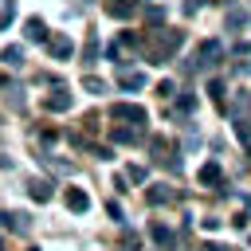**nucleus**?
<instances>
[{"mask_svg":"<svg viewBox=\"0 0 251 251\" xmlns=\"http://www.w3.org/2000/svg\"><path fill=\"white\" fill-rule=\"evenodd\" d=\"M184 43V31H173V27H153L145 39H141V55H145V63H153V67H161V63H169L173 55H176V47Z\"/></svg>","mask_w":251,"mask_h":251,"instance_id":"nucleus-1","label":"nucleus"},{"mask_svg":"<svg viewBox=\"0 0 251 251\" xmlns=\"http://www.w3.org/2000/svg\"><path fill=\"white\" fill-rule=\"evenodd\" d=\"M220 59H224V43H220V39H204V43L196 47V55L184 63V75H196V71H212Z\"/></svg>","mask_w":251,"mask_h":251,"instance_id":"nucleus-2","label":"nucleus"},{"mask_svg":"<svg viewBox=\"0 0 251 251\" xmlns=\"http://www.w3.org/2000/svg\"><path fill=\"white\" fill-rule=\"evenodd\" d=\"M110 118H114V122H122V126H145V122H149V110H145V106H137V102H114Z\"/></svg>","mask_w":251,"mask_h":251,"instance_id":"nucleus-3","label":"nucleus"},{"mask_svg":"<svg viewBox=\"0 0 251 251\" xmlns=\"http://www.w3.org/2000/svg\"><path fill=\"white\" fill-rule=\"evenodd\" d=\"M180 153L161 137V133H153L149 137V161H157V165H165V169H180V161H176Z\"/></svg>","mask_w":251,"mask_h":251,"instance_id":"nucleus-4","label":"nucleus"},{"mask_svg":"<svg viewBox=\"0 0 251 251\" xmlns=\"http://www.w3.org/2000/svg\"><path fill=\"white\" fill-rule=\"evenodd\" d=\"M145 200H149L153 208H161V204H173L176 192H173V184H149V188H145Z\"/></svg>","mask_w":251,"mask_h":251,"instance_id":"nucleus-5","label":"nucleus"},{"mask_svg":"<svg viewBox=\"0 0 251 251\" xmlns=\"http://www.w3.org/2000/svg\"><path fill=\"white\" fill-rule=\"evenodd\" d=\"M118 86H122V90H141V86H145V75H137V71H129L126 63H118Z\"/></svg>","mask_w":251,"mask_h":251,"instance_id":"nucleus-6","label":"nucleus"},{"mask_svg":"<svg viewBox=\"0 0 251 251\" xmlns=\"http://www.w3.org/2000/svg\"><path fill=\"white\" fill-rule=\"evenodd\" d=\"M63 204H67V212H86V208H90V196H86L82 188H67V192H63Z\"/></svg>","mask_w":251,"mask_h":251,"instance_id":"nucleus-7","label":"nucleus"},{"mask_svg":"<svg viewBox=\"0 0 251 251\" xmlns=\"http://www.w3.org/2000/svg\"><path fill=\"white\" fill-rule=\"evenodd\" d=\"M110 137H114L118 145H137L145 133H141V129H133V126H114V129H110Z\"/></svg>","mask_w":251,"mask_h":251,"instance_id":"nucleus-8","label":"nucleus"},{"mask_svg":"<svg viewBox=\"0 0 251 251\" xmlns=\"http://www.w3.org/2000/svg\"><path fill=\"white\" fill-rule=\"evenodd\" d=\"M106 12H110L114 20H129V16L137 12V0H106Z\"/></svg>","mask_w":251,"mask_h":251,"instance_id":"nucleus-9","label":"nucleus"},{"mask_svg":"<svg viewBox=\"0 0 251 251\" xmlns=\"http://www.w3.org/2000/svg\"><path fill=\"white\" fill-rule=\"evenodd\" d=\"M47 51H51L55 59H71V55H75V43H71L67 35H55V39H47Z\"/></svg>","mask_w":251,"mask_h":251,"instance_id":"nucleus-10","label":"nucleus"},{"mask_svg":"<svg viewBox=\"0 0 251 251\" xmlns=\"http://www.w3.org/2000/svg\"><path fill=\"white\" fill-rule=\"evenodd\" d=\"M27 196H31L35 204H47V200H51V184H47L43 176H35V180H27Z\"/></svg>","mask_w":251,"mask_h":251,"instance_id":"nucleus-11","label":"nucleus"},{"mask_svg":"<svg viewBox=\"0 0 251 251\" xmlns=\"http://www.w3.org/2000/svg\"><path fill=\"white\" fill-rule=\"evenodd\" d=\"M4 227L16 231V235H24V231L31 227V216H24V212H4Z\"/></svg>","mask_w":251,"mask_h":251,"instance_id":"nucleus-12","label":"nucleus"},{"mask_svg":"<svg viewBox=\"0 0 251 251\" xmlns=\"http://www.w3.org/2000/svg\"><path fill=\"white\" fill-rule=\"evenodd\" d=\"M43 106H47L51 114H63V110H71V94H67L63 86H59V90H55V94H51V98H47Z\"/></svg>","mask_w":251,"mask_h":251,"instance_id":"nucleus-13","label":"nucleus"},{"mask_svg":"<svg viewBox=\"0 0 251 251\" xmlns=\"http://www.w3.org/2000/svg\"><path fill=\"white\" fill-rule=\"evenodd\" d=\"M200 184H224V169H220L216 161H208V165L200 169Z\"/></svg>","mask_w":251,"mask_h":251,"instance_id":"nucleus-14","label":"nucleus"},{"mask_svg":"<svg viewBox=\"0 0 251 251\" xmlns=\"http://www.w3.org/2000/svg\"><path fill=\"white\" fill-rule=\"evenodd\" d=\"M0 59L16 71V67H24V47H20V43H12V47H4V51H0Z\"/></svg>","mask_w":251,"mask_h":251,"instance_id":"nucleus-15","label":"nucleus"},{"mask_svg":"<svg viewBox=\"0 0 251 251\" xmlns=\"http://www.w3.org/2000/svg\"><path fill=\"white\" fill-rule=\"evenodd\" d=\"M149 235H153V243H157V247H165V251L173 247V231H169L165 224H153V227H149Z\"/></svg>","mask_w":251,"mask_h":251,"instance_id":"nucleus-16","label":"nucleus"},{"mask_svg":"<svg viewBox=\"0 0 251 251\" xmlns=\"http://www.w3.org/2000/svg\"><path fill=\"white\" fill-rule=\"evenodd\" d=\"M24 27H27V39H31V43H43V39H47V31H43V20H39V16H31Z\"/></svg>","mask_w":251,"mask_h":251,"instance_id":"nucleus-17","label":"nucleus"},{"mask_svg":"<svg viewBox=\"0 0 251 251\" xmlns=\"http://www.w3.org/2000/svg\"><path fill=\"white\" fill-rule=\"evenodd\" d=\"M235 27H247V12L243 8H231L227 12V31H235Z\"/></svg>","mask_w":251,"mask_h":251,"instance_id":"nucleus-18","label":"nucleus"},{"mask_svg":"<svg viewBox=\"0 0 251 251\" xmlns=\"http://www.w3.org/2000/svg\"><path fill=\"white\" fill-rule=\"evenodd\" d=\"M208 94H212V102L224 110V82H220V78H208Z\"/></svg>","mask_w":251,"mask_h":251,"instance_id":"nucleus-19","label":"nucleus"},{"mask_svg":"<svg viewBox=\"0 0 251 251\" xmlns=\"http://www.w3.org/2000/svg\"><path fill=\"white\" fill-rule=\"evenodd\" d=\"M122 251H141V235L137 231H122Z\"/></svg>","mask_w":251,"mask_h":251,"instance_id":"nucleus-20","label":"nucleus"},{"mask_svg":"<svg viewBox=\"0 0 251 251\" xmlns=\"http://www.w3.org/2000/svg\"><path fill=\"white\" fill-rule=\"evenodd\" d=\"M82 86H86L90 94H102V90H106V82H102V78H94V75H82Z\"/></svg>","mask_w":251,"mask_h":251,"instance_id":"nucleus-21","label":"nucleus"},{"mask_svg":"<svg viewBox=\"0 0 251 251\" xmlns=\"http://www.w3.org/2000/svg\"><path fill=\"white\" fill-rule=\"evenodd\" d=\"M192 110H196V98H192V94H184V98L176 102V114H192Z\"/></svg>","mask_w":251,"mask_h":251,"instance_id":"nucleus-22","label":"nucleus"},{"mask_svg":"<svg viewBox=\"0 0 251 251\" xmlns=\"http://www.w3.org/2000/svg\"><path fill=\"white\" fill-rule=\"evenodd\" d=\"M106 212H110V220H114V224H122V220H126V212H122V204H118V200H110V204H106Z\"/></svg>","mask_w":251,"mask_h":251,"instance_id":"nucleus-23","label":"nucleus"},{"mask_svg":"<svg viewBox=\"0 0 251 251\" xmlns=\"http://www.w3.org/2000/svg\"><path fill=\"white\" fill-rule=\"evenodd\" d=\"M126 176H129V180H137V184H141V180H145V169H141V165H129V169H126Z\"/></svg>","mask_w":251,"mask_h":251,"instance_id":"nucleus-24","label":"nucleus"},{"mask_svg":"<svg viewBox=\"0 0 251 251\" xmlns=\"http://www.w3.org/2000/svg\"><path fill=\"white\" fill-rule=\"evenodd\" d=\"M145 16H149L153 24H161V20H165V8H157V4H153V8H145Z\"/></svg>","mask_w":251,"mask_h":251,"instance_id":"nucleus-25","label":"nucleus"},{"mask_svg":"<svg viewBox=\"0 0 251 251\" xmlns=\"http://www.w3.org/2000/svg\"><path fill=\"white\" fill-rule=\"evenodd\" d=\"M90 153H94V157H102V161H110V157H114L106 145H90Z\"/></svg>","mask_w":251,"mask_h":251,"instance_id":"nucleus-26","label":"nucleus"},{"mask_svg":"<svg viewBox=\"0 0 251 251\" xmlns=\"http://www.w3.org/2000/svg\"><path fill=\"white\" fill-rule=\"evenodd\" d=\"M12 16H16V8H12V4H8V8H4V12H0V27H8V24H12Z\"/></svg>","mask_w":251,"mask_h":251,"instance_id":"nucleus-27","label":"nucleus"},{"mask_svg":"<svg viewBox=\"0 0 251 251\" xmlns=\"http://www.w3.org/2000/svg\"><path fill=\"white\" fill-rule=\"evenodd\" d=\"M94 55H98V43H94V35H90V39H86V63H90Z\"/></svg>","mask_w":251,"mask_h":251,"instance_id":"nucleus-28","label":"nucleus"},{"mask_svg":"<svg viewBox=\"0 0 251 251\" xmlns=\"http://www.w3.org/2000/svg\"><path fill=\"white\" fill-rule=\"evenodd\" d=\"M200 251H231V247H224V243H204Z\"/></svg>","mask_w":251,"mask_h":251,"instance_id":"nucleus-29","label":"nucleus"},{"mask_svg":"<svg viewBox=\"0 0 251 251\" xmlns=\"http://www.w3.org/2000/svg\"><path fill=\"white\" fill-rule=\"evenodd\" d=\"M0 235H4V212H0Z\"/></svg>","mask_w":251,"mask_h":251,"instance_id":"nucleus-30","label":"nucleus"},{"mask_svg":"<svg viewBox=\"0 0 251 251\" xmlns=\"http://www.w3.org/2000/svg\"><path fill=\"white\" fill-rule=\"evenodd\" d=\"M27 251H39V247H27Z\"/></svg>","mask_w":251,"mask_h":251,"instance_id":"nucleus-31","label":"nucleus"}]
</instances>
